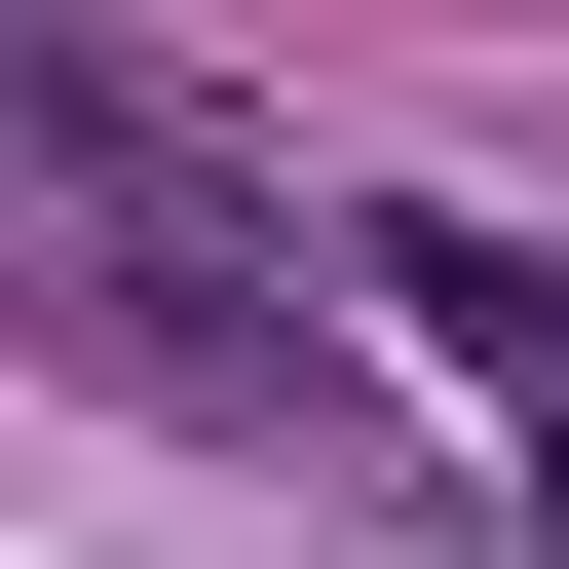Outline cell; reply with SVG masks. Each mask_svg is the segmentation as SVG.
Instances as JSON below:
<instances>
[{"mask_svg":"<svg viewBox=\"0 0 569 569\" xmlns=\"http://www.w3.org/2000/svg\"><path fill=\"white\" fill-rule=\"evenodd\" d=\"M342 305H380V342H456L493 418H569V266H531V228H342Z\"/></svg>","mask_w":569,"mask_h":569,"instance_id":"6da1fadb","label":"cell"}]
</instances>
